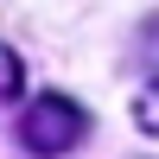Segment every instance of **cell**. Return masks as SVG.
Masks as SVG:
<instances>
[{
  "label": "cell",
  "mask_w": 159,
  "mask_h": 159,
  "mask_svg": "<svg viewBox=\"0 0 159 159\" xmlns=\"http://www.w3.org/2000/svg\"><path fill=\"white\" fill-rule=\"evenodd\" d=\"M134 121L147 127V134H159V76H153V83H147V96L134 102Z\"/></svg>",
  "instance_id": "obj_2"
},
{
  "label": "cell",
  "mask_w": 159,
  "mask_h": 159,
  "mask_svg": "<svg viewBox=\"0 0 159 159\" xmlns=\"http://www.w3.org/2000/svg\"><path fill=\"white\" fill-rule=\"evenodd\" d=\"M19 76H25V70H19V57H13L7 45H0V102H7L13 89H19Z\"/></svg>",
  "instance_id": "obj_3"
},
{
  "label": "cell",
  "mask_w": 159,
  "mask_h": 159,
  "mask_svg": "<svg viewBox=\"0 0 159 159\" xmlns=\"http://www.w3.org/2000/svg\"><path fill=\"white\" fill-rule=\"evenodd\" d=\"M83 134H89V115L76 108L70 96H38L32 108L19 115V140H25L38 159H51V153H70Z\"/></svg>",
  "instance_id": "obj_1"
}]
</instances>
